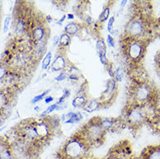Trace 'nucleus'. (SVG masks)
Returning <instances> with one entry per match:
<instances>
[{
	"label": "nucleus",
	"instance_id": "1",
	"mask_svg": "<svg viewBox=\"0 0 160 159\" xmlns=\"http://www.w3.org/2000/svg\"><path fill=\"white\" fill-rule=\"evenodd\" d=\"M88 147L90 146L83 136L76 134L64 143L60 156L63 159H82L87 152Z\"/></svg>",
	"mask_w": 160,
	"mask_h": 159
},
{
	"label": "nucleus",
	"instance_id": "2",
	"mask_svg": "<svg viewBox=\"0 0 160 159\" xmlns=\"http://www.w3.org/2000/svg\"><path fill=\"white\" fill-rule=\"evenodd\" d=\"M99 117H94L89 121L83 127L81 135L83 136L89 146L99 145L103 143L106 132L102 129L99 124Z\"/></svg>",
	"mask_w": 160,
	"mask_h": 159
},
{
	"label": "nucleus",
	"instance_id": "3",
	"mask_svg": "<svg viewBox=\"0 0 160 159\" xmlns=\"http://www.w3.org/2000/svg\"><path fill=\"white\" fill-rule=\"evenodd\" d=\"M124 53L128 57L129 59L136 63L144 56L145 44L144 41L140 38H131L126 37L125 43L124 44Z\"/></svg>",
	"mask_w": 160,
	"mask_h": 159
},
{
	"label": "nucleus",
	"instance_id": "4",
	"mask_svg": "<svg viewBox=\"0 0 160 159\" xmlns=\"http://www.w3.org/2000/svg\"><path fill=\"white\" fill-rule=\"evenodd\" d=\"M132 97L135 100L136 104L142 105L145 103H148L153 95V89L150 84L141 82L138 83L132 91Z\"/></svg>",
	"mask_w": 160,
	"mask_h": 159
},
{
	"label": "nucleus",
	"instance_id": "5",
	"mask_svg": "<svg viewBox=\"0 0 160 159\" xmlns=\"http://www.w3.org/2000/svg\"><path fill=\"white\" fill-rule=\"evenodd\" d=\"M147 113L142 105L136 104L134 106L129 107L126 114L127 121L133 125H138L146 119Z\"/></svg>",
	"mask_w": 160,
	"mask_h": 159
},
{
	"label": "nucleus",
	"instance_id": "6",
	"mask_svg": "<svg viewBox=\"0 0 160 159\" xmlns=\"http://www.w3.org/2000/svg\"><path fill=\"white\" fill-rule=\"evenodd\" d=\"M145 32L144 24L139 19L133 18L132 19L126 26V37L131 38H139Z\"/></svg>",
	"mask_w": 160,
	"mask_h": 159
},
{
	"label": "nucleus",
	"instance_id": "7",
	"mask_svg": "<svg viewBox=\"0 0 160 159\" xmlns=\"http://www.w3.org/2000/svg\"><path fill=\"white\" fill-rule=\"evenodd\" d=\"M117 88H118V84L115 79L113 78H110L106 83V86H105V90H104L102 95L100 97L99 101L103 104H107L109 101H111L114 98L115 94L117 92Z\"/></svg>",
	"mask_w": 160,
	"mask_h": 159
},
{
	"label": "nucleus",
	"instance_id": "8",
	"mask_svg": "<svg viewBox=\"0 0 160 159\" xmlns=\"http://www.w3.org/2000/svg\"><path fill=\"white\" fill-rule=\"evenodd\" d=\"M68 63H67V58L65 57L64 54L62 52H59L57 54L54 60L52 61L51 64V71L52 72H58L65 71L68 68Z\"/></svg>",
	"mask_w": 160,
	"mask_h": 159
},
{
	"label": "nucleus",
	"instance_id": "9",
	"mask_svg": "<svg viewBox=\"0 0 160 159\" xmlns=\"http://www.w3.org/2000/svg\"><path fill=\"white\" fill-rule=\"evenodd\" d=\"M99 124L105 132L112 131L116 127L118 121L112 117H99Z\"/></svg>",
	"mask_w": 160,
	"mask_h": 159
},
{
	"label": "nucleus",
	"instance_id": "10",
	"mask_svg": "<svg viewBox=\"0 0 160 159\" xmlns=\"http://www.w3.org/2000/svg\"><path fill=\"white\" fill-rule=\"evenodd\" d=\"M32 39L35 42H40L42 40L47 38L46 37V30L42 25H37L35 28L32 29Z\"/></svg>",
	"mask_w": 160,
	"mask_h": 159
},
{
	"label": "nucleus",
	"instance_id": "11",
	"mask_svg": "<svg viewBox=\"0 0 160 159\" xmlns=\"http://www.w3.org/2000/svg\"><path fill=\"white\" fill-rule=\"evenodd\" d=\"M101 106H102V103L99 100L90 99L88 100L87 103H85L83 110L87 113H92V112H97L98 110H99Z\"/></svg>",
	"mask_w": 160,
	"mask_h": 159
},
{
	"label": "nucleus",
	"instance_id": "12",
	"mask_svg": "<svg viewBox=\"0 0 160 159\" xmlns=\"http://www.w3.org/2000/svg\"><path fill=\"white\" fill-rule=\"evenodd\" d=\"M81 24L76 22H70L64 26V33L70 36H76L77 34L81 31Z\"/></svg>",
	"mask_w": 160,
	"mask_h": 159
},
{
	"label": "nucleus",
	"instance_id": "13",
	"mask_svg": "<svg viewBox=\"0 0 160 159\" xmlns=\"http://www.w3.org/2000/svg\"><path fill=\"white\" fill-rule=\"evenodd\" d=\"M88 102V97L84 93H80L79 95L76 96L72 102V107L75 109H79V108H84L85 103Z\"/></svg>",
	"mask_w": 160,
	"mask_h": 159
},
{
	"label": "nucleus",
	"instance_id": "14",
	"mask_svg": "<svg viewBox=\"0 0 160 159\" xmlns=\"http://www.w3.org/2000/svg\"><path fill=\"white\" fill-rule=\"evenodd\" d=\"M46 44H47V38L42 40L40 42H36V44H35V54L37 56L41 57L45 53Z\"/></svg>",
	"mask_w": 160,
	"mask_h": 159
},
{
	"label": "nucleus",
	"instance_id": "15",
	"mask_svg": "<svg viewBox=\"0 0 160 159\" xmlns=\"http://www.w3.org/2000/svg\"><path fill=\"white\" fill-rule=\"evenodd\" d=\"M72 43V37L66 34V33H62L59 36V47L61 49H66L70 46V44Z\"/></svg>",
	"mask_w": 160,
	"mask_h": 159
},
{
	"label": "nucleus",
	"instance_id": "16",
	"mask_svg": "<svg viewBox=\"0 0 160 159\" xmlns=\"http://www.w3.org/2000/svg\"><path fill=\"white\" fill-rule=\"evenodd\" d=\"M144 159H160V146L150 148L144 156Z\"/></svg>",
	"mask_w": 160,
	"mask_h": 159
},
{
	"label": "nucleus",
	"instance_id": "17",
	"mask_svg": "<svg viewBox=\"0 0 160 159\" xmlns=\"http://www.w3.org/2000/svg\"><path fill=\"white\" fill-rule=\"evenodd\" d=\"M82 119H83V114L81 112H74L72 117L68 120H66L64 123H67V124H75V123H79Z\"/></svg>",
	"mask_w": 160,
	"mask_h": 159
},
{
	"label": "nucleus",
	"instance_id": "18",
	"mask_svg": "<svg viewBox=\"0 0 160 159\" xmlns=\"http://www.w3.org/2000/svg\"><path fill=\"white\" fill-rule=\"evenodd\" d=\"M52 61V52H48L44 55L43 61H42V69L43 70H48L51 67Z\"/></svg>",
	"mask_w": 160,
	"mask_h": 159
},
{
	"label": "nucleus",
	"instance_id": "19",
	"mask_svg": "<svg viewBox=\"0 0 160 159\" xmlns=\"http://www.w3.org/2000/svg\"><path fill=\"white\" fill-rule=\"evenodd\" d=\"M110 13H111V8L109 6H106L103 9V11L101 12L98 17V22L100 24H103L104 22H106L110 18Z\"/></svg>",
	"mask_w": 160,
	"mask_h": 159
},
{
	"label": "nucleus",
	"instance_id": "20",
	"mask_svg": "<svg viewBox=\"0 0 160 159\" xmlns=\"http://www.w3.org/2000/svg\"><path fill=\"white\" fill-rule=\"evenodd\" d=\"M96 48L98 54H100V53H107V45H106L104 40L102 37L98 38V41H97Z\"/></svg>",
	"mask_w": 160,
	"mask_h": 159
},
{
	"label": "nucleus",
	"instance_id": "21",
	"mask_svg": "<svg viewBox=\"0 0 160 159\" xmlns=\"http://www.w3.org/2000/svg\"><path fill=\"white\" fill-rule=\"evenodd\" d=\"M0 159H14L11 150L7 147H0Z\"/></svg>",
	"mask_w": 160,
	"mask_h": 159
},
{
	"label": "nucleus",
	"instance_id": "22",
	"mask_svg": "<svg viewBox=\"0 0 160 159\" xmlns=\"http://www.w3.org/2000/svg\"><path fill=\"white\" fill-rule=\"evenodd\" d=\"M124 72L122 68L117 67L116 69H114V72H113V79H115L117 83L121 82L124 78Z\"/></svg>",
	"mask_w": 160,
	"mask_h": 159
},
{
	"label": "nucleus",
	"instance_id": "23",
	"mask_svg": "<svg viewBox=\"0 0 160 159\" xmlns=\"http://www.w3.org/2000/svg\"><path fill=\"white\" fill-rule=\"evenodd\" d=\"M57 107H58V103H53V104H51L50 106L47 107V109H46L45 111H44V112L41 113L40 117H43V118L45 117H47L49 114H52L53 112H56Z\"/></svg>",
	"mask_w": 160,
	"mask_h": 159
},
{
	"label": "nucleus",
	"instance_id": "24",
	"mask_svg": "<svg viewBox=\"0 0 160 159\" xmlns=\"http://www.w3.org/2000/svg\"><path fill=\"white\" fill-rule=\"evenodd\" d=\"M51 92V90H50V89H48V90H46V91L43 92V93H41V94H39V95H37L36 97H33V99L32 100V104H35V103L40 102L41 100L44 99L46 96H48L49 92Z\"/></svg>",
	"mask_w": 160,
	"mask_h": 159
},
{
	"label": "nucleus",
	"instance_id": "25",
	"mask_svg": "<svg viewBox=\"0 0 160 159\" xmlns=\"http://www.w3.org/2000/svg\"><path fill=\"white\" fill-rule=\"evenodd\" d=\"M24 29H25V22H24V19L19 18L16 23V32L21 33V32H24Z\"/></svg>",
	"mask_w": 160,
	"mask_h": 159
},
{
	"label": "nucleus",
	"instance_id": "26",
	"mask_svg": "<svg viewBox=\"0 0 160 159\" xmlns=\"http://www.w3.org/2000/svg\"><path fill=\"white\" fill-rule=\"evenodd\" d=\"M70 95H71V92L69 91L68 89H64V91H63V95L61 96L59 98H58V103H65V100L68 98L69 97H70Z\"/></svg>",
	"mask_w": 160,
	"mask_h": 159
},
{
	"label": "nucleus",
	"instance_id": "27",
	"mask_svg": "<svg viewBox=\"0 0 160 159\" xmlns=\"http://www.w3.org/2000/svg\"><path fill=\"white\" fill-rule=\"evenodd\" d=\"M98 57H99L100 62L103 65L106 66V67L110 65V62H109V59L106 57V53H100V54H98Z\"/></svg>",
	"mask_w": 160,
	"mask_h": 159
},
{
	"label": "nucleus",
	"instance_id": "28",
	"mask_svg": "<svg viewBox=\"0 0 160 159\" xmlns=\"http://www.w3.org/2000/svg\"><path fill=\"white\" fill-rule=\"evenodd\" d=\"M67 78H68L67 72H66V71H63V72H59V74L55 77V80H56L57 82H62V81L67 79Z\"/></svg>",
	"mask_w": 160,
	"mask_h": 159
},
{
	"label": "nucleus",
	"instance_id": "29",
	"mask_svg": "<svg viewBox=\"0 0 160 159\" xmlns=\"http://www.w3.org/2000/svg\"><path fill=\"white\" fill-rule=\"evenodd\" d=\"M115 21H116V18H115V16L111 17L108 19V24H107V31L110 33H112L113 32V25L115 24Z\"/></svg>",
	"mask_w": 160,
	"mask_h": 159
},
{
	"label": "nucleus",
	"instance_id": "30",
	"mask_svg": "<svg viewBox=\"0 0 160 159\" xmlns=\"http://www.w3.org/2000/svg\"><path fill=\"white\" fill-rule=\"evenodd\" d=\"M106 42H107V44L110 48L115 47V39L111 34H108V36L106 37Z\"/></svg>",
	"mask_w": 160,
	"mask_h": 159
},
{
	"label": "nucleus",
	"instance_id": "31",
	"mask_svg": "<svg viewBox=\"0 0 160 159\" xmlns=\"http://www.w3.org/2000/svg\"><path fill=\"white\" fill-rule=\"evenodd\" d=\"M7 75V69L4 65H0V80H2Z\"/></svg>",
	"mask_w": 160,
	"mask_h": 159
},
{
	"label": "nucleus",
	"instance_id": "32",
	"mask_svg": "<svg viewBox=\"0 0 160 159\" xmlns=\"http://www.w3.org/2000/svg\"><path fill=\"white\" fill-rule=\"evenodd\" d=\"M11 17H7L5 19H4V32H7L9 29V25L11 24Z\"/></svg>",
	"mask_w": 160,
	"mask_h": 159
},
{
	"label": "nucleus",
	"instance_id": "33",
	"mask_svg": "<svg viewBox=\"0 0 160 159\" xmlns=\"http://www.w3.org/2000/svg\"><path fill=\"white\" fill-rule=\"evenodd\" d=\"M54 101V97H52V96H46L45 97H44V103H46V104H49V103H52Z\"/></svg>",
	"mask_w": 160,
	"mask_h": 159
},
{
	"label": "nucleus",
	"instance_id": "34",
	"mask_svg": "<svg viewBox=\"0 0 160 159\" xmlns=\"http://www.w3.org/2000/svg\"><path fill=\"white\" fill-rule=\"evenodd\" d=\"M59 43V37L58 36H54L52 37V44L53 46H56Z\"/></svg>",
	"mask_w": 160,
	"mask_h": 159
},
{
	"label": "nucleus",
	"instance_id": "35",
	"mask_svg": "<svg viewBox=\"0 0 160 159\" xmlns=\"http://www.w3.org/2000/svg\"><path fill=\"white\" fill-rule=\"evenodd\" d=\"M66 18H67V16H66V15H64V16H62V17H61V18H60V19L58 21L57 24H58V25H62V24L64 23V20L66 19Z\"/></svg>",
	"mask_w": 160,
	"mask_h": 159
},
{
	"label": "nucleus",
	"instance_id": "36",
	"mask_svg": "<svg viewBox=\"0 0 160 159\" xmlns=\"http://www.w3.org/2000/svg\"><path fill=\"white\" fill-rule=\"evenodd\" d=\"M4 114H2V113H0V126L4 123Z\"/></svg>",
	"mask_w": 160,
	"mask_h": 159
},
{
	"label": "nucleus",
	"instance_id": "37",
	"mask_svg": "<svg viewBox=\"0 0 160 159\" xmlns=\"http://www.w3.org/2000/svg\"><path fill=\"white\" fill-rule=\"evenodd\" d=\"M105 159H121V158H120V157H118V156L112 155V156H109L108 157H106Z\"/></svg>",
	"mask_w": 160,
	"mask_h": 159
},
{
	"label": "nucleus",
	"instance_id": "38",
	"mask_svg": "<svg viewBox=\"0 0 160 159\" xmlns=\"http://www.w3.org/2000/svg\"><path fill=\"white\" fill-rule=\"evenodd\" d=\"M127 3H128V1H126V0H124V1H122L121 2V4H120V6H121V8H124V6L127 4Z\"/></svg>",
	"mask_w": 160,
	"mask_h": 159
},
{
	"label": "nucleus",
	"instance_id": "39",
	"mask_svg": "<svg viewBox=\"0 0 160 159\" xmlns=\"http://www.w3.org/2000/svg\"><path fill=\"white\" fill-rule=\"evenodd\" d=\"M156 61H157V63L158 64V65H159V66H160V52H159V53H158V55H157Z\"/></svg>",
	"mask_w": 160,
	"mask_h": 159
},
{
	"label": "nucleus",
	"instance_id": "40",
	"mask_svg": "<svg viewBox=\"0 0 160 159\" xmlns=\"http://www.w3.org/2000/svg\"><path fill=\"white\" fill-rule=\"evenodd\" d=\"M66 16H67V18H68V19H71V20L74 19V15L72 14V13H69V14H67Z\"/></svg>",
	"mask_w": 160,
	"mask_h": 159
},
{
	"label": "nucleus",
	"instance_id": "41",
	"mask_svg": "<svg viewBox=\"0 0 160 159\" xmlns=\"http://www.w3.org/2000/svg\"><path fill=\"white\" fill-rule=\"evenodd\" d=\"M34 110H35L36 112H39V111H40V108L38 107V106H35V108H34Z\"/></svg>",
	"mask_w": 160,
	"mask_h": 159
},
{
	"label": "nucleus",
	"instance_id": "42",
	"mask_svg": "<svg viewBox=\"0 0 160 159\" xmlns=\"http://www.w3.org/2000/svg\"><path fill=\"white\" fill-rule=\"evenodd\" d=\"M157 32H158V33L160 35V24L158 25V29H157Z\"/></svg>",
	"mask_w": 160,
	"mask_h": 159
},
{
	"label": "nucleus",
	"instance_id": "43",
	"mask_svg": "<svg viewBox=\"0 0 160 159\" xmlns=\"http://www.w3.org/2000/svg\"><path fill=\"white\" fill-rule=\"evenodd\" d=\"M159 77H160V68H159Z\"/></svg>",
	"mask_w": 160,
	"mask_h": 159
}]
</instances>
